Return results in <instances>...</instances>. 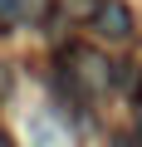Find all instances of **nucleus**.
<instances>
[{
	"label": "nucleus",
	"mask_w": 142,
	"mask_h": 147,
	"mask_svg": "<svg viewBox=\"0 0 142 147\" xmlns=\"http://www.w3.org/2000/svg\"><path fill=\"white\" fill-rule=\"evenodd\" d=\"M93 30L103 39H127L132 34V10L122 5V0H103V5L93 10Z\"/></svg>",
	"instance_id": "obj_1"
},
{
	"label": "nucleus",
	"mask_w": 142,
	"mask_h": 147,
	"mask_svg": "<svg viewBox=\"0 0 142 147\" xmlns=\"http://www.w3.org/2000/svg\"><path fill=\"white\" fill-rule=\"evenodd\" d=\"M64 59H69V64H79V74H83V79H93V84H108V64H103V54H93V49L74 44V49H64Z\"/></svg>",
	"instance_id": "obj_2"
},
{
	"label": "nucleus",
	"mask_w": 142,
	"mask_h": 147,
	"mask_svg": "<svg viewBox=\"0 0 142 147\" xmlns=\"http://www.w3.org/2000/svg\"><path fill=\"white\" fill-rule=\"evenodd\" d=\"M30 15V0H0V20H25Z\"/></svg>",
	"instance_id": "obj_3"
},
{
	"label": "nucleus",
	"mask_w": 142,
	"mask_h": 147,
	"mask_svg": "<svg viewBox=\"0 0 142 147\" xmlns=\"http://www.w3.org/2000/svg\"><path fill=\"white\" fill-rule=\"evenodd\" d=\"M113 147H137V142H132V137H118V142H113Z\"/></svg>",
	"instance_id": "obj_4"
},
{
	"label": "nucleus",
	"mask_w": 142,
	"mask_h": 147,
	"mask_svg": "<svg viewBox=\"0 0 142 147\" xmlns=\"http://www.w3.org/2000/svg\"><path fill=\"white\" fill-rule=\"evenodd\" d=\"M137 88H142V84H137Z\"/></svg>",
	"instance_id": "obj_5"
}]
</instances>
